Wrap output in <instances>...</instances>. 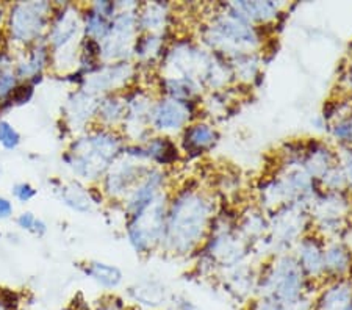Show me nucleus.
I'll use <instances>...</instances> for the list:
<instances>
[{
	"label": "nucleus",
	"mask_w": 352,
	"mask_h": 310,
	"mask_svg": "<svg viewBox=\"0 0 352 310\" xmlns=\"http://www.w3.org/2000/svg\"><path fill=\"white\" fill-rule=\"evenodd\" d=\"M33 93H35V85H32L30 82H19L10 96L8 105L13 107L27 104L33 98Z\"/></svg>",
	"instance_id": "37"
},
{
	"label": "nucleus",
	"mask_w": 352,
	"mask_h": 310,
	"mask_svg": "<svg viewBox=\"0 0 352 310\" xmlns=\"http://www.w3.org/2000/svg\"><path fill=\"white\" fill-rule=\"evenodd\" d=\"M99 98L87 89L78 88L74 91L65 107L66 127L71 131H88L94 126L96 109H98Z\"/></svg>",
	"instance_id": "16"
},
{
	"label": "nucleus",
	"mask_w": 352,
	"mask_h": 310,
	"mask_svg": "<svg viewBox=\"0 0 352 310\" xmlns=\"http://www.w3.org/2000/svg\"><path fill=\"white\" fill-rule=\"evenodd\" d=\"M83 38V11L78 5L58 3L45 35L50 54L80 47Z\"/></svg>",
	"instance_id": "10"
},
{
	"label": "nucleus",
	"mask_w": 352,
	"mask_h": 310,
	"mask_svg": "<svg viewBox=\"0 0 352 310\" xmlns=\"http://www.w3.org/2000/svg\"><path fill=\"white\" fill-rule=\"evenodd\" d=\"M18 225L21 229L27 230L36 236H43L47 232V225L43 221V219L36 218L32 212H24L18 217Z\"/></svg>",
	"instance_id": "34"
},
{
	"label": "nucleus",
	"mask_w": 352,
	"mask_h": 310,
	"mask_svg": "<svg viewBox=\"0 0 352 310\" xmlns=\"http://www.w3.org/2000/svg\"><path fill=\"white\" fill-rule=\"evenodd\" d=\"M335 165H338V155L326 143L311 140L310 143L305 144L300 166L315 182H320V179Z\"/></svg>",
	"instance_id": "19"
},
{
	"label": "nucleus",
	"mask_w": 352,
	"mask_h": 310,
	"mask_svg": "<svg viewBox=\"0 0 352 310\" xmlns=\"http://www.w3.org/2000/svg\"><path fill=\"white\" fill-rule=\"evenodd\" d=\"M93 310H127L126 302L122 300H119L116 296H109L105 300L99 301L98 306H96Z\"/></svg>",
	"instance_id": "40"
},
{
	"label": "nucleus",
	"mask_w": 352,
	"mask_h": 310,
	"mask_svg": "<svg viewBox=\"0 0 352 310\" xmlns=\"http://www.w3.org/2000/svg\"><path fill=\"white\" fill-rule=\"evenodd\" d=\"M163 191H166V173H164L163 168L152 166L144 179L124 199L122 206L126 217H133L136 213L143 212Z\"/></svg>",
	"instance_id": "15"
},
{
	"label": "nucleus",
	"mask_w": 352,
	"mask_h": 310,
	"mask_svg": "<svg viewBox=\"0 0 352 310\" xmlns=\"http://www.w3.org/2000/svg\"><path fill=\"white\" fill-rule=\"evenodd\" d=\"M232 72L236 82L251 85L257 78L260 72L258 54H244L236 55L229 60Z\"/></svg>",
	"instance_id": "33"
},
{
	"label": "nucleus",
	"mask_w": 352,
	"mask_h": 310,
	"mask_svg": "<svg viewBox=\"0 0 352 310\" xmlns=\"http://www.w3.org/2000/svg\"><path fill=\"white\" fill-rule=\"evenodd\" d=\"M113 19H109L107 16L100 14L93 7H87L83 10V36L96 39V41L102 43L109 36L111 30Z\"/></svg>",
	"instance_id": "32"
},
{
	"label": "nucleus",
	"mask_w": 352,
	"mask_h": 310,
	"mask_svg": "<svg viewBox=\"0 0 352 310\" xmlns=\"http://www.w3.org/2000/svg\"><path fill=\"white\" fill-rule=\"evenodd\" d=\"M196 104L182 102L171 98H157L151 110V131L155 135L171 137L185 131L195 121Z\"/></svg>",
	"instance_id": "12"
},
{
	"label": "nucleus",
	"mask_w": 352,
	"mask_h": 310,
	"mask_svg": "<svg viewBox=\"0 0 352 310\" xmlns=\"http://www.w3.org/2000/svg\"><path fill=\"white\" fill-rule=\"evenodd\" d=\"M138 8L140 3L136 2H118V14L111 22V30L100 43L102 63H119L132 58L133 43L140 33L136 24Z\"/></svg>",
	"instance_id": "8"
},
{
	"label": "nucleus",
	"mask_w": 352,
	"mask_h": 310,
	"mask_svg": "<svg viewBox=\"0 0 352 310\" xmlns=\"http://www.w3.org/2000/svg\"><path fill=\"white\" fill-rule=\"evenodd\" d=\"M324 243L318 234H305L294 246V258L299 265L300 272L310 282L326 280L324 276Z\"/></svg>",
	"instance_id": "14"
},
{
	"label": "nucleus",
	"mask_w": 352,
	"mask_h": 310,
	"mask_svg": "<svg viewBox=\"0 0 352 310\" xmlns=\"http://www.w3.org/2000/svg\"><path fill=\"white\" fill-rule=\"evenodd\" d=\"M127 141L119 131L91 126L71 141L63 162L78 179L100 184L110 166L122 155Z\"/></svg>",
	"instance_id": "2"
},
{
	"label": "nucleus",
	"mask_w": 352,
	"mask_h": 310,
	"mask_svg": "<svg viewBox=\"0 0 352 310\" xmlns=\"http://www.w3.org/2000/svg\"><path fill=\"white\" fill-rule=\"evenodd\" d=\"M168 202L169 193L163 191L143 212L127 217L126 234L129 243L140 256L149 254L162 246L164 225H166Z\"/></svg>",
	"instance_id": "6"
},
{
	"label": "nucleus",
	"mask_w": 352,
	"mask_h": 310,
	"mask_svg": "<svg viewBox=\"0 0 352 310\" xmlns=\"http://www.w3.org/2000/svg\"><path fill=\"white\" fill-rule=\"evenodd\" d=\"M307 280L292 254H277L257 279V296H272L294 306L309 296Z\"/></svg>",
	"instance_id": "5"
},
{
	"label": "nucleus",
	"mask_w": 352,
	"mask_h": 310,
	"mask_svg": "<svg viewBox=\"0 0 352 310\" xmlns=\"http://www.w3.org/2000/svg\"><path fill=\"white\" fill-rule=\"evenodd\" d=\"M311 217L309 207L302 204H288L272 213L270 218V241L277 254H287V250L296 246L298 241L307 234Z\"/></svg>",
	"instance_id": "9"
},
{
	"label": "nucleus",
	"mask_w": 352,
	"mask_h": 310,
	"mask_svg": "<svg viewBox=\"0 0 352 310\" xmlns=\"http://www.w3.org/2000/svg\"><path fill=\"white\" fill-rule=\"evenodd\" d=\"M85 274L107 290L118 289L124 278L122 272L118 267L104 262H89L85 267Z\"/></svg>",
	"instance_id": "30"
},
{
	"label": "nucleus",
	"mask_w": 352,
	"mask_h": 310,
	"mask_svg": "<svg viewBox=\"0 0 352 310\" xmlns=\"http://www.w3.org/2000/svg\"><path fill=\"white\" fill-rule=\"evenodd\" d=\"M13 210H14L13 202L7 199V197L0 196V219L11 218V215H13Z\"/></svg>",
	"instance_id": "41"
},
{
	"label": "nucleus",
	"mask_w": 352,
	"mask_h": 310,
	"mask_svg": "<svg viewBox=\"0 0 352 310\" xmlns=\"http://www.w3.org/2000/svg\"><path fill=\"white\" fill-rule=\"evenodd\" d=\"M0 144L7 151H14L21 144V135L8 121H0Z\"/></svg>",
	"instance_id": "35"
},
{
	"label": "nucleus",
	"mask_w": 352,
	"mask_h": 310,
	"mask_svg": "<svg viewBox=\"0 0 352 310\" xmlns=\"http://www.w3.org/2000/svg\"><path fill=\"white\" fill-rule=\"evenodd\" d=\"M55 5L50 2H16L10 5L5 18V36L14 49L22 54L28 47L45 41Z\"/></svg>",
	"instance_id": "4"
},
{
	"label": "nucleus",
	"mask_w": 352,
	"mask_h": 310,
	"mask_svg": "<svg viewBox=\"0 0 352 310\" xmlns=\"http://www.w3.org/2000/svg\"><path fill=\"white\" fill-rule=\"evenodd\" d=\"M152 166L154 165H147L146 162H141L122 152V155L113 163L104 179L100 180L99 187L102 193L105 195L107 199L124 202Z\"/></svg>",
	"instance_id": "11"
},
{
	"label": "nucleus",
	"mask_w": 352,
	"mask_h": 310,
	"mask_svg": "<svg viewBox=\"0 0 352 310\" xmlns=\"http://www.w3.org/2000/svg\"><path fill=\"white\" fill-rule=\"evenodd\" d=\"M236 228L244 239L252 243L270 232V218L265 217L262 208H249L243 213L240 221H236Z\"/></svg>",
	"instance_id": "29"
},
{
	"label": "nucleus",
	"mask_w": 352,
	"mask_h": 310,
	"mask_svg": "<svg viewBox=\"0 0 352 310\" xmlns=\"http://www.w3.org/2000/svg\"><path fill=\"white\" fill-rule=\"evenodd\" d=\"M218 132L212 124L206 121H192L184 132L180 133L182 151L190 157L206 154L218 143Z\"/></svg>",
	"instance_id": "18"
},
{
	"label": "nucleus",
	"mask_w": 352,
	"mask_h": 310,
	"mask_svg": "<svg viewBox=\"0 0 352 310\" xmlns=\"http://www.w3.org/2000/svg\"><path fill=\"white\" fill-rule=\"evenodd\" d=\"M19 83V78L16 76L14 69L5 71L0 74V107L8 102L11 93L16 88V85Z\"/></svg>",
	"instance_id": "36"
},
{
	"label": "nucleus",
	"mask_w": 352,
	"mask_h": 310,
	"mask_svg": "<svg viewBox=\"0 0 352 310\" xmlns=\"http://www.w3.org/2000/svg\"><path fill=\"white\" fill-rule=\"evenodd\" d=\"M38 195L36 188L30 185L28 182H21V184H16L13 187V196L18 199L22 204H25V202H30L33 197Z\"/></svg>",
	"instance_id": "39"
},
{
	"label": "nucleus",
	"mask_w": 352,
	"mask_h": 310,
	"mask_svg": "<svg viewBox=\"0 0 352 310\" xmlns=\"http://www.w3.org/2000/svg\"><path fill=\"white\" fill-rule=\"evenodd\" d=\"M352 307V285L348 280H332L314 300L311 310H349Z\"/></svg>",
	"instance_id": "24"
},
{
	"label": "nucleus",
	"mask_w": 352,
	"mask_h": 310,
	"mask_svg": "<svg viewBox=\"0 0 352 310\" xmlns=\"http://www.w3.org/2000/svg\"><path fill=\"white\" fill-rule=\"evenodd\" d=\"M212 56L213 52L190 41V39H177L171 46L166 47L162 56V76L186 77L192 78L197 83H202Z\"/></svg>",
	"instance_id": "7"
},
{
	"label": "nucleus",
	"mask_w": 352,
	"mask_h": 310,
	"mask_svg": "<svg viewBox=\"0 0 352 310\" xmlns=\"http://www.w3.org/2000/svg\"><path fill=\"white\" fill-rule=\"evenodd\" d=\"M166 33H138L133 49L132 58L138 60L140 65H154L162 61V56L166 50Z\"/></svg>",
	"instance_id": "26"
},
{
	"label": "nucleus",
	"mask_w": 352,
	"mask_h": 310,
	"mask_svg": "<svg viewBox=\"0 0 352 310\" xmlns=\"http://www.w3.org/2000/svg\"><path fill=\"white\" fill-rule=\"evenodd\" d=\"M136 76V67L132 61L119 63H102L93 74L85 77L82 88L100 98L107 94L124 93L130 88Z\"/></svg>",
	"instance_id": "13"
},
{
	"label": "nucleus",
	"mask_w": 352,
	"mask_h": 310,
	"mask_svg": "<svg viewBox=\"0 0 352 310\" xmlns=\"http://www.w3.org/2000/svg\"><path fill=\"white\" fill-rule=\"evenodd\" d=\"M169 19H171L169 3H140V8L136 11V24L140 33H166Z\"/></svg>",
	"instance_id": "23"
},
{
	"label": "nucleus",
	"mask_w": 352,
	"mask_h": 310,
	"mask_svg": "<svg viewBox=\"0 0 352 310\" xmlns=\"http://www.w3.org/2000/svg\"><path fill=\"white\" fill-rule=\"evenodd\" d=\"M21 298L10 289H0V310H19Z\"/></svg>",
	"instance_id": "38"
},
{
	"label": "nucleus",
	"mask_w": 352,
	"mask_h": 310,
	"mask_svg": "<svg viewBox=\"0 0 352 310\" xmlns=\"http://www.w3.org/2000/svg\"><path fill=\"white\" fill-rule=\"evenodd\" d=\"M229 7L254 27L270 25L282 13V3L277 2H230Z\"/></svg>",
	"instance_id": "22"
},
{
	"label": "nucleus",
	"mask_w": 352,
	"mask_h": 310,
	"mask_svg": "<svg viewBox=\"0 0 352 310\" xmlns=\"http://www.w3.org/2000/svg\"><path fill=\"white\" fill-rule=\"evenodd\" d=\"M201 43L210 52L230 60L236 55L258 54L263 44L262 30L241 19L229 3L219 5L202 25Z\"/></svg>",
	"instance_id": "3"
},
{
	"label": "nucleus",
	"mask_w": 352,
	"mask_h": 310,
	"mask_svg": "<svg viewBox=\"0 0 352 310\" xmlns=\"http://www.w3.org/2000/svg\"><path fill=\"white\" fill-rule=\"evenodd\" d=\"M217 217L212 196L201 188L185 187L169 196L162 246L173 256H190L206 241Z\"/></svg>",
	"instance_id": "1"
},
{
	"label": "nucleus",
	"mask_w": 352,
	"mask_h": 310,
	"mask_svg": "<svg viewBox=\"0 0 352 310\" xmlns=\"http://www.w3.org/2000/svg\"><path fill=\"white\" fill-rule=\"evenodd\" d=\"M351 267V252L338 241L324 243V276L331 279H343Z\"/></svg>",
	"instance_id": "28"
},
{
	"label": "nucleus",
	"mask_w": 352,
	"mask_h": 310,
	"mask_svg": "<svg viewBox=\"0 0 352 310\" xmlns=\"http://www.w3.org/2000/svg\"><path fill=\"white\" fill-rule=\"evenodd\" d=\"M61 201L78 213H88L93 210L94 202L91 201L89 191L80 182H69L60 188Z\"/></svg>",
	"instance_id": "31"
},
{
	"label": "nucleus",
	"mask_w": 352,
	"mask_h": 310,
	"mask_svg": "<svg viewBox=\"0 0 352 310\" xmlns=\"http://www.w3.org/2000/svg\"><path fill=\"white\" fill-rule=\"evenodd\" d=\"M129 296L140 306L157 309L168 301L166 287L157 280H143L129 289Z\"/></svg>",
	"instance_id": "27"
},
{
	"label": "nucleus",
	"mask_w": 352,
	"mask_h": 310,
	"mask_svg": "<svg viewBox=\"0 0 352 310\" xmlns=\"http://www.w3.org/2000/svg\"><path fill=\"white\" fill-rule=\"evenodd\" d=\"M158 85L164 98H171L182 102L197 104V99L202 96V87L192 78L186 77H171V76H160Z\"/></svg>",
	"instance_id": "25"
},
{
	"label": "nucleus",
	"mask_w": 352,
	"mask_h": 310,
	"mask_svg": "<svg viewBox=\"0 0 352 310\" xmlns=\"http://www.w3.org/2000/svg\"><path fill=\"white\" fill-rule=\"evenodd\" d=\"M126 120V100L122 93L100 96L96 109L94 126L109 129V131H119Z\"/></svg>",
	"instance_id": "21"
},
{
	"label": "nucleus",
	"mask_w": 352,
	"mask_h": 310,
	"mask_svg": "<svg viewBox=\"0 0 352 310\" xmlns=\"http://www.w3.org/2000/svg\"><path fill=\"white\" fill-rule=\"evenodd\" d=\"M50 67V50L45 41L28 47L24 52L19 54V60L14 65V72L19 82H35L41 80L43 72Z\"/></svg>",
	"instance_id": "17"
},
{
	"label": "nucleus",
	"mask_w": 352,
	"mask_h": 310,
	"mask_svg": "<svg viewBox=\"0 0 352 310\" xmlns=\"http://www.w3.org/2000/svg\"><path fill=\"white\" fill-rule=\"evenodd\" d=\"M0 173H2V169H0Z\"/></svg>",
	"instance_id": "43"
},
{
	"label": "nucleus",
	"mask_w": 352,
	"mask_h": 310,
	"mask_svg": "<svg viewBox=\"0 0 352 310\" xmlns=\"http://www.w3.org/2000/svg\"><path fill=\"white\" fill-rule=\"evenodd\" d=\"M174 307L175 310H199L195 302L185 296H177L174 300Z\"/></svg>",
	"instance_id": "42"
},
{
	"label": "nucleus",
	"mask_w": 352,
	"mask_h": 310,
	"mask_svg": "<svg viewBox=\"0 0 352 310\" xmlns=\"http://www.w3.org/2000/svg\"><path fill=\"white\" fill-rule=\"evenodd\" d=\"M224 273V291L235 301L246 302L254 296V293H257L258 274H254L252 268L238 265V267L226 269Z\"/></svg>",
	"instance_id": "20"
}]
</instances>
